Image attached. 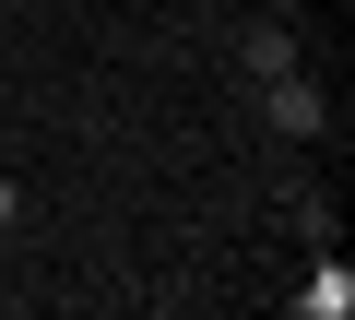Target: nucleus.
<instances>
[{
  "mask_svg": "<svg viewBox=\"0 0 355 320\" xmlns=\"http://www.w3.org/2000/svg\"><path fill=\"white\" fill-rule=\"evenodd\" d=\"M296 308H308V320H343V308H355V273H343V261H320V273L296 285Z\"/></svg>",
  "mask_w": 355,
  "mask_h": 320,
  "instance_id": "3",
  "label": "nucleus"
},
{
  "mask_svg": "<svg viewBox=\"0 0 355 320\" xmlns=\"http://www.w3.org/2000/svg\"><path fill=\"white\" fill-rule=\"evenodd\" d=\"M237 71H249V83L296 71V36H284V24H249V36H237Z\"/></svg>",
  "mask_w": 355,
  "mask_h": 320,
  "instance_id": "2",
  "label": "nucleus"
},
{
  "mask_svg": "<svg viewBox=\"0 0 355 320\" xmlns=\"http://www.w3.org/2000/svg\"><path fill=\"white\" fill-rule=\"evenodd\" d=\"M12 214H24V190H12V178H0V226H12Z\"/></svg>",
  "mask_w": 355,
  "mask_h": 320,
  "instance_id": "4",
  "label": "nucleus"
},
{
  "mask_svg": "<svg viewBox=\"0 0 355 320\" xmlns=\"http://www.w3.org/2000/svg\"><path fill=\"white\" fill-rule=\"evenodd\" d=\"M261 107H272V130H284V142H308V130H320V119H331V107H320V83H308V71H272V83H261Z\"/></svg>",
  "mask_w": 355,
  "mask_h": 320,
  "instance_id": "1",
  "label": "nucleus"
}]
</instances>
